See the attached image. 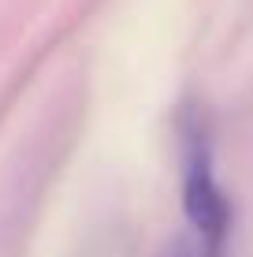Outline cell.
Returning a JSON list of instances; mask_svg holds the SVG:
<instances>
[{"label": "cell", "mask_w": 253, "mask_h": 257, "mask_svg": "<svg viewBox=\"0 0 253 257\" xmlns=\"http://www.w3.org/2000/svg\"><path fill=\"white\" fill-rule=\"evenodd\" d=\"M182 209L197 231V246L205 257L223 253V238L231 231V205L223 187L212 175V153L201 131H190L186 138V168H182Z\"/></svg>", "instance_id": "6da1fadb"}, {"label": "cell", "mask_w": 253, "mask_h": 257, "mask_svg": "<svg viewBox=\"0 0 253 257\" xmlns=\"http://www.w3.org/2000/svg\"><path fill=\"white\" fill-rule=\"evenodd\" d=\"M160 257H205V250L197 246V238H171L160 250Z\"/></svg>", "instance_id": "7a4b0ae2"}]
</instances>
